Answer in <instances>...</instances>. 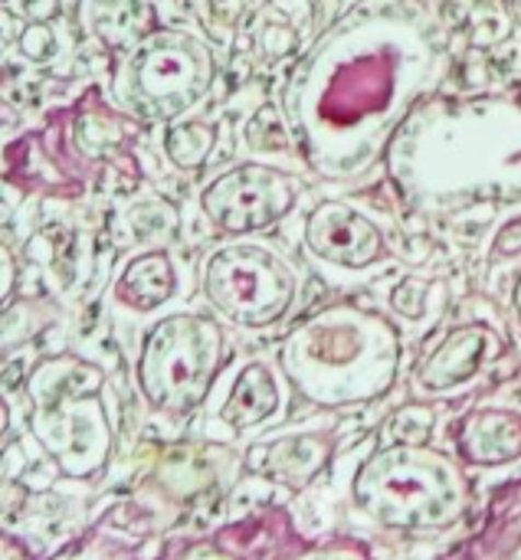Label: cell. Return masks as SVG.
Wrapping results in <instances>:
<instances>
[{
  "mask_svg": "<svg viewBox=\"0 0 521 560\" xmlns=\"http://www.w3.org/2000/svg\"><path fill=\"white\" fill-rule=\"evenodd\" d=\"M443 72L447 49L417 7L361 0L322 30L282 85L299 154L325 180H371Z\"/></svg>",
  "mask_w": 521,
  "mask_h": 560,
  "instance_id": "obj_1",
  "label": "cell"
},
{
  "mask_svg": "<svg viewBox=\"0 0 521 560\" xmlns=\"http://www.w3.org/2000/svg\"><path fill=\"white\" fill-rule=\"evenodd\" d=\"M384 171L420 213L521 203V95H430L397 131Z\"/></svg>",
  "mask_w": 521,
  "mask_h": 560,
  "instance_id": "obj_2",
  "label": "cell"
},
{
  "mask_svg": "<svg viewBox=\"0 0 521 560\" xmlns=\"http://www.w3.org/2000/svg\"><path fill=\"white\" fill-rule=\"evenodd\" d=\"M401 361L404 341L397 325L355 302L312 312L279 348L286 384L319 410H351L387 397L397 384Z\"/></svg>",
  "mask_w": 521,
  "mask_h": 560,
  "instance_id": "obj_3",
  "label": "cell"
},
{
  "mask_svg": "<svg viewBox=\"0 0 521 560\" xmlns=\"http://www.w3.org/2000/svg\"><path fill=\"white\" fill-rule=\"evenodd\" d=\"M355 509L384 532L440 535L473 509L466 463L430 443H384L351 479Z\"/></svg>",
  "mask_w": 521,
  "mask_h": 560,
  "instance_id": "obj_4",
  "label": "cell"
},
{
  "mask_svg": "<svg viewBox=\"0 0 521 560\" xmlns=\"http://www.w3.org/2000/svg\"><path fill=\"white\" fill-rule=\"evenodd\" d=\"M26 427L36 446L72 482L99 479L115 453L105 371L79 354L39 361L23 384Z\"/></svg>",
  "mask_w": 521,
  "mask_h": 560,
  "instance_id": "obj_5",
  "label": "cell"
},
{
  "mask_svg": "<svg viewBox=\"0 0 521 560\" xmlns=\"http://www.w3.org/2000/svg\"><path fill=\"white\" fill-rule=\"evenodd\" d=\"M227 361L230 345L220 322L197 312H177L141 338L135 381L154 413L181 420L207 404Z\"/></svg>",
  "mask_w": 521,
  "mask_h": 560,
  "instance_id": "obj_6",
  "label": "cell"
},
{
  "mask_svg": "<svg viewBox=\"0 0 521 560\" xmlns=\"http://www.w3.org/2000/svg\"><path fill=\"white\" fill-rule=\"evenodd\" d=\"M217 79L213 52L184 30H154L128 46L112 72V95L138 121H177Z\"/></svg>",
  "mask_w": 521,
  "mask_h": 560,
  "instance_id": "obj_7",
  "label": "cell"
},
{
  "mask_svg": "<svg viewBox=\"0 0 521 560\" xmlns=\"http://www.w3.org/2000/svg\"><path fill=\"white\" fill-rule=\"evenodd\" d=\"M200 292L227 322L259 331L279 325L299 295L296 269L259 243H230L207 256Z\"/></svg>",
  "mask_w": 521,
  "mask_h": 560,
  "instance_id": "obj_8",
  "label": "cell"
},
{
  "mask_svg": "<svg viewBox=\"0 0 521 560\" xmlns=\"http://www.w3.org/2000/svg\"><path fill=\"white\" fill-rule=\"evenodd\" d=\"M299 203V180L273 164H236L217 174L204 194L200 210L207 220L230 236L259 233L279 220H286Z\"/></svg>",
  "mask_w": 521,
  "mask_h": 560,
  "instance_id": "obj_9",
  "label": "cell"
},
{
  "mask_svg": "<svg viewBox=\"0 0 521 560\" xmlns=\"http://www.w3.org/2000/svg\"><path fill=\"white\" fill-rule=\"evenodd\" d=\"M3 180L10 187H20L23 194L56 200H76L92 187L95 171L82 161L69 138L66 108H56L39 128H30L20 138L7 141Z\"/></svg>",
  "mask_w": 521,
  "mask_h": 560,
  "instance_id": "obj_10",
  "label": "cell"
},
{
  "mask_svg": "<svg viewBox=\"0 0 521 560\" xmlns=\"http://www.w3.org/2000/svg\"><path fill=\"white\" fill-rule=\"evenodd\" d=\"M309 538L296 528L289 509L269 505L233 525L217 528L207 538L184 541L167 560H286Z\"/></svg>",
  "mask_w": 521,
  "mask_h": 560,
  "instance_id": "obj_11",
  "label": "cell"
},
{
  "mask_svg": "<svg viewBox=\"0 0 521 560\" xmlns=\"http://www.w3.org/2000/svg\"><path fill=\"white\" fill-rule=\"evenodd\" d=\"M506 338L489 322H466L443 335V341L414 368V390L440 397L476 381L493 361L506 354Z\"/></svg>",
  "mask_w": 521,
  "mask_h": 560,
  "instance_id": "obj_12",
  "label": "cell"
},
{
  "mask_svg": "<svg viewBox=\"0 0 521 560\" xmlns=\"http://www.w3.org/2000/svg\"><path fill=\"white\" fill-rule=\"evenodd\" d=\"M305 249L338 269H371L391 256V246L374 220L348 203L322 200L305 217Z\"/></svg>",
  "mask_w": 521,
  "mask_h": 560,
  "instance_id": "obj_13",
  "label": "cell"
},
{
  "mask_svg": "<svg viewBox=\"0 0 521 560\" xmlns=\"http://www.w3.org/2000/svg\"><path fill=\"white\" fill-rule=\"evenodd\" d=\"M69 115V138L76 144V151L82 154V161L95 171H105L108 161L131 154V141H135V125L131 115L121 108H112L102 92L92 85L82 92V98H76L72 105H66Z\"/></svg>",
  "mask_w": 521,
  "mask_h": 560,
  "instance_id": "obj_14",
  "label": "cell"
},
{
  "mask_svg": "<svg viewBox=\"0 0 521 560\" xmlns=\"http://www.w3.org/2000/svg\"><path fill=\"white\" fill-rule=\"evenodd\" d=\"M335 450H338L335 433H292L256 446L250 453L246 469L276 486L302 492L328 469Z\"/></svg>",
  "mask_w": 521,
  "mask_h": 560,
  "instance_id": "obj_15",
  "label": "cell"
},
{
  "mask_svg": "<svg viewBox=\"0 0 521 560\" xmlns=\"http://www.w3.org/2000/svg\"><path fill=\"white\" fill-rule=\"evenodd\" d=\"M456 456L473 469H502L521 459V413L512 407H476L453 427Z\"/></svg>",
  "mask_w": 521,
  "mask_h": 560,
  "instance_id": "obj_16",
  "label": "cell"
},
{
  "mask_svg": "<svg viewBox=\"0 0 521 560\" xmlns=\"http://www.w3.org/2000/svg\"><path fill=\"white\" fill-rule=\"evenodd\" d=\"M443 560H521V476L489 495L470 538Z\"/></svg>",
  "mask_w": 521,
  "mask_h": 560,
  "instance_id": "obj_17",
  "label": "cell"
},
{
  "mask_svg": "<svg viewBox=\"0 0 521 560\" xmlns=\"http://www.w3.org/2000/svg\"><path fill=\"white\" fill-rule=\"evenodd\" d=\"M115 302L135 315H151L167 305L177 292V269L164 249L135 256L115 279Z\"/></svg>",
  "mask_w": 521,
  "mask_h": 560,
  "instance_id": "obj_18",
  "label": "cell"
},
{
  "mask_svg": "<svg viewBox=\"0 0 521 560\" xmlns=\"http://www.w3.org/2000/svg\"><path fill=\"white\" fill-rule=\"evenodd\" d=\"M279 407H282V390H279L273 368L266 361H250L236 374V381L220 407V420L230 430L243 433V430H253V427L273 420L279 413Z\"/></svg>",
  "mask_w": 521,
  "mask_h": 560,
  "instance_id": "obj_19",
  "label": "cell"
},
{
  "mask_svg": "<svg viewBox=\"0 0 521 560\" xmlns=\"http://www.w3.org/2000/svg\"><path fill=\"white\" fill-rule=\"evenodd\" d=\"M89 20L95 36L112 49H128L158 30L151 0H89Z\"/></svg>",
  "mask_w": 521,
  "mask_h": 560,
  "instance_id": "obj_20",
  "label": "cell"
},
{
  "mask_svg": "<svg viewBox=\"0 0 521 560\" xmlns=\"http://www.w3.org/2000/svg\"><path fill=\"white\" fill-rule=\"evenodd\" d=\"M217 446H207L204 453L194 450H174L171 456H164V463L158 466L154 479L161 482V489H167L177 499H194L200 492L210 489V482L220 479V463L210 459Z\"/></svg>",
  "mask_w": 521,
  "mask_h": 560,
  "instance_id": "obj_21",
  "label": "cell"
},
{
  "mask_svg": "<svg viewBox=\"0 0 521 560\" xmlns=\"http://www.w3.org/2000/svg\"><path fill=\"white\" fill-rule=\"evenodd\" d=\"M213 148H217V128L210 121L187 118V121H174L164 131V154L181 171H197L200 164H207Z\"/></svg>",
  "mask_w": 521,
  "mask_h": 560,
  "instance_id": "obj_22",
  "label": "cell"
},
{
  "mask_svg": "<svg viewBox=\"0 0 521 560\" xmlns=\"http://www.w3.org/2000/svg\"><path fill=\"white\" fill-rule=\"evenodd\" d=\"M246 144L259 154H279L296 144L282 105H259V112H253V118L246 121Z\"/></svg>",
  "mask_w": 521,
  "mask_h": 560,
  "instance_id": "obj_23",
  "label": "cell"
},
{
  "mask_svg": "<svg viewBox=\"0 0 521 560\" xmlns=\"http://www.w3.org/2000/svg\"><path fill=\"white\" fill-rule=\"evenodd\" d=\"M299 49V30L292 20L279 16L276 10H266V16L256 23V56L266 62H279Z\"/></svg>",
  "mask_w": 521,
  "mask_h": 560,
  "instance_id": "obj_24",
  "label": "cell"
},
{
  "mask_svg": "<svg viewBox=\"0 0 521 560\" xmlns=\"http://www.w3.org/2000/svg\"><path fill=\"white\" fill-rule=\"evenodd\" d=\"M286 560H378L374 551L358 541V538H325V541H305L302 548H296Z\"/></svg>",
  "mask_w": 521,
  "mask_h": 560,
  "instance_id": "obj_25",
  "label": "cell"
},
{
  "mask_svg": "<svg viewBox=\"0 0 521 560\" xmlns=\"http://www.w3.org/2000/svg\"><path fill=\"white\" fill-rule=\"evenodd\" d=\"M16 49L23 59L43 66V62H53L56 52H59V43H56V33L49 23H26L16 36Z\"/></svg>",
  "mask_w": 521,
  "mask_h": 560,
  "instance_id": "obj_26",
  "label": "cell"
},
{
  "mask_svg": "<svg viewBox=\"0 0 521 560\" xmlns=\"http://www.w3.org/2000/svg\"><path fill=\"white\" fill-rule=\"evenodd\" d=\"M521 256V217H512L493 240V259H516Z\"/></svg>",
  "mask_w": 521,
  "mask_h": 560,
  "instance_id": "obj_27",
  "label": "cell"
},
{
  "mask_svg": "<svg viewBox=\"0 0 521 560\" xmlns=\"http://www.w3.org/2000/svg\"><path fill=\"white\" fill-rule=\"evenodd\" d=\"M207 13H210L213 26L233 30L243 20V13H246V0H207Z\"/></svg>",
  "mask_w": 521,
  "mask_h": 560,
  "instance_id": "obj_28",
  "label": "cell"
},
{
  "mask_svg": "<svg viewBox=\"0 0 521 560\" xmlns=\"http://www.w3.org/2000/svg\"><path fill=\"white\" fill-rule=\"evenodd\" d=\"M59 13H66L62 0H23L20 3V20H26V23H49Z\"/></svg>",
  "mask_w": 521,
  "mask_h": 560,
  "instance_id": "obj_29",
  "label": "cell"
},
{
  "mask_svg": "<svg viewBox=\"0 0 521 560\" xmlns=\"http://www.w3.org/2000/svg\"><path fill=\"white\" fill-rule=\"evenodd\" d=\"M13 276H16L13 253H10V246L3 243V289H0V299H3V305H10V295H13Z\"/></svg>",
  "mask_w": 521,
  "mask_h": 560,
  "instance_id": "obj_30",
  "label": "cell"
},
{
  "mask_svg": "<svg viewBox=\"0 0 521 560\" xmlns=\"http://www.w3.org/2000/svg\"><path fill=\"white\" fill-rule=\"evenodd\" d=\"M335 3L338 0H319V10H315V23L322 26V30H328L335 20H338V13H335Z\"/></svg>",
  "mask_w": 521,
  "mask_h": 560,
  "instance_id": "obj_31",
  "label": "cell"
},
{
  "mask_svg": "<svg viewBox=\"0 0 521 560\" xmlns=\"http://www.w3.org/2000/svg\"><path fill=\"white\" fill-rule=\"evenodd\" d=\"M512 312H516V322H519L521 328V272L519 279H516V289H512Z\"/></svg>",
  "mask_w": 521,
  "mask_h": 560,
  "instance_id": "obj_32",
  "label": "cell"
},
{
  "mask_svg": "<svg viewBox=\"0 0 521 560\" xmlns=\"http://www.w3.org/2000/svg\"><path fill=\"white\" fill-rule=\"evenodd\" d=\"M506 3V13L516 20V23H521V0H502Z\"/></svg>",
  "mask_w": 521,
  "mask_h": 560,
  "instance_id": "obj_33",
  "label": "cell"
},
{
  "mask_svg": "<svg viewBox=\"0 0 521 560\" xmlns=\"http://www.w3.org/2000/svg\"><path fill=\"white\" fill-rule=\"evenodd\" d=\"M76 7H79V0H62V10L66 13H76Z\"/></svg>",
  "mask_w": 521,
  "mask_h": 560,
  "instance_id": "obj_34",
  "label": "cell"
}]
</instances>
